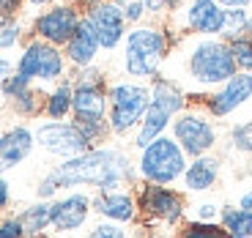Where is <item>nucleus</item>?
I'll use <instances>...</instances> for the list:
<instances>
[{
	"mask_svg": "<svg viewBox=\"0 0 252 238\" xmlns=\"http://www.w3.org/2000/svg\"><path fill=\"white\" fill-rule=\"evenodd\" d=\"M134 181V167L124 150L118 148H91L74 159H63L58 167H52L38 183L36 194L41 200H50L61 189H77V186H94L101 189H124Z\"/></svg>",
	"mask_w": 252,
	"mask_h": 238,
	"instance_id": "nucleus-1",
	"label": "nucleus"
},
{
	"mask_svg": "<svg viewBox=\"0 0 252 238\" xmlns=\"http://www.w3.org/2000/svg\"><path fill=\"white\" fill-rule=\"evenodd\" d=\"M71 123L82 132V137L91 145H96L99 140L107 137V88L99 71H85L80 80L71 85Z\"/></svg>",
	"mask_w": 252,
	"mask_h": 238,
	"instance_id": "nucleus-2",
	"label": "nucleus"
},
{
	"mask_svg": "<svg viewBox=\"0 0 252 238\" xmlns=\"http://www.w3.org/2000/svg\"><path fill=\"white\" fill-rule=\"evenodd\" d=\"M187 107V96L181 88H176V82L170 80H157L151 88V101H148V110H145L143 120L137 126V134H134V145L140 150L148 143H154L157 137H162L164 129L173 123L178 113H184Z\"/></svg>",
	"mask_w": 252,
	"mask_h": 238,
	"instance_id": "nucleus-3",
	"label": "nucleus"
},
{
	"mask_svg": "<svg viewBox=\"0 0 252 238\" xmlns=\"http://www.w3.org/2000/svg\"><path fill=\"white\" fill-rule=\"evenodd\" d=\"M187 153L181 150V145L173 137L162 134L154 143H148L140 150V162H137V173L145 183H162L170 186L187 170Z\"/></svg>",
	"mask_w": 252,
	"mask_h": 238,
	"instance_id": "nucleus-4",
	"label": "nucleus"
},
{
	"mask_svg": "<svg viewBox=\"0 0 252 238\" xmlns=\"http://www.w3.org/2000/svg\"><path fill=\"white\" fill-rule=\"evenodd\" d=\"M167 55V36L157 28H134L126 33V47H124V66L129 77L148 80L157 77Z\"/></svg>",
	"mask_w": 252,
	"mask_h": 238,
	"instance_id": "nucleus-5",
	"label": "nucleus"
},
{
	"mask_svg": "<svg viewBox=\"0 0 252 238\" xmlns=\"http://www.w3.org/2000/svg\"><path fill=\"white\" fill-rule=\"evenodd\" d=\"M148 101H151V88L148 85H140V82H115L107 88V126L110 132L124 137L140 126L145 110H148Z\"/></svg>",
	"mask_w": 252,
	"mask_h": 238,
	"instance_id": "nucleus-6",
	"label": "nucleus"
},
{
	"mask_svg": "<svg viewBox=\"0 0 252 238\" xmlns=\"http://www.w3.org/2000/svg\"><path fill=\"white\" fill-rule=\"evenodd\" d=\"M187 69H189V77L200 82V85H222L239 71L227 41H220V38H211V36L197 41L189 50Z\"/></svg>",
	"mask_w": 252,
	"mask_h": 238,
	"instance_id": "nucleus-7",
	"label": "nucleus"
},
{
	"mask_svg": "<svg viewBox=\"0 0 252 238\" xmlns=\"http://www.w3.org/2000/svg\"><path fill=\"white\" fill-rule=\"evenodd\" d=\"M137 211H143L148 219L162 225H178L187 211L184 194L162 183H145L137 192Z\"/></svg>",
	"mask_w": 252,
	"mask_h": 238,
	"instance_id": "nucleus-8",
	"label": "nucleus"
},
{
	"mask_svg": "<svg viewBox=\"0 0 252 238\" xmlns=\"http://www.w3.org/2000/svg\"><path fill=\"white\" fill-rule=\"evenodd\" d=\"M173 140L181 145L187 156L197 159L206 156L217 145V129L200 113H178L176 120H173Z\"/></svg>",
	"mask_w": 252,
	"mask_h": 238,
	"instance_id": "nucleus-9",
	"label": "nucleus"
},
{
	"mask_svg": "<svg viewBox=\"0 0 252 238\" xmlns=\"http://www.w3.org/2000/svg\"><path fill=\"white\" fill-rule=\"evenodd\" d=\"M17 74L25 77L28 82L41 80V82H55L63 77V55L55 44H47L41 38L31 41L17 63Z\"/></svg>",
	"mask_w": 252,
	"mask_h": 238,
	"instance_id": "nucleus-10",
	"label": "nucleus"
},
{
	"mask_svg": "<svg viewBox=\"0 0 252 238\" xmlns=\"http://www.w3.org/2000/svg\"><path fill=\"white\" fill-rule=\"evenodd\" d=\"M36 137V145L52 153V156H61V159H74L85 150H91L94 145L82 137V132L77 129L74 123H63V120H50V123H41L33 132Z\"/></svg>",
	"mask_w": 252,
	"mask_h": 238,
	"instance_id": "nucleus-11",
	"label": "nucleus"
},
{
	"mask_svg": "<svg viewBox=\"0 0 252 238\" xmlns=\"http://www.w3.org/2000/svg\"><path fill=\"white\" fill-rule=\"evenodd\" d=\"M80 19L82 17L74 6H55V8H50V11H44L36 22H33V33H36L41 41H47V44L66 47L69 38L74 36Z\"/></svg>",
	"mask_w": 252,
	"mask_h": 238,
	"instance_id": "nucleus-12",
	"label": "nucleus"
},
{
	"mask_svg": "<svg viewBox=\"0 0 252 238\" xmlns=\"http://www.w3.org/2000/svg\"><path fill=\"white\" fill-rule=\"evenodd\" d=\"M85 17L91 19L96 36H99L101 50H115L121 44V38L126 36L124 33L126 17H124V6H121L118 0H99Z\"/></svg>",
	"mask_w": 252,
	"mask_h": 238,
	"instance_id": "nucleus-13",
	"label": "nucleus"
},
{
	"mask_svg": "<svg viewBox=\"0 0 252 238\" xmlns=\"http://www.w3.org/2000/svg\"><path fill=\"white\" fill-rule=\"evenodd\" d=\"M91 211H94V203H91V194L85 192H69L66 197L52 203V230L61 233V236H69L77 233L80 227H85Z\"/></svg>",
	"mask_w": 252,
	"mask_h": 238,
	"instance_id": "nucleus-14",
	"label": "nucleus"
},
{
	"mask_svg": "<svg viewBox=\"0 0 252 238\" xmlns=\"http://www.w3.org/2000/svg\"><path fill=\"white\" fill-rule=\"evenodd\" d=\"M252 99V74L250 71H236L227 82H222V88L208 99V113L214 118H225V115L236 113L241 104Z\"/></svg>",
	"mask_w": 252,
	"mask_h": 238,
	"instance_id": "nucleus-15",
	"label": "nucleus"
},
{
	"mask_svg": "<svg viewBox=\"0 0 252 238\" xmlns=\"http://www.w3.org/2000/svg\"><path fill=\"white\" fill-rule=\"evenodd\" d=\"M91 203H94V211L107 222L126 225L137 219V197L126 189H101L91 197Z\"/></svg>",
	"mask_w": 252,
	"mask_h": 238,
	"instance_id": "nucleus-16",
	"label": "nucleus"
},
{
	"mask_svg": "<svg viewBox=\"0 0 252 238\" xmlns=\"http://www.w3.org/2000/svg\"><path fill=\"white\" fill-rule=\"evenodd\" d=\"M36 148V137L25 126H14L8 132L0 134V173L14 170L25 162Z\"/></svg>",
	"mask_w": 252,
	"mask_h": 238,
	"instance_id": "nucleus-17",
	"label": "nucleus"
},
{
	"mask_svg": "<svg viewBox=\"0 0 252 238\" xmlns=\"http://www.w3.org/2000/svg\"><path fill=\"white\" fill-rule=\"evenodd\" d=\"M99 50H101V44H99V36H96L94 25H91V19L82 17L77 30H74V36H71L69 44H66V58H69L74 66H80V69H88L91 63L96 60Z\"/></svg>",
	"mask_w": 252,
	"mask_h": 238,
	"instance_id": "nucleus-18",
	"label": "nucleus"
},
{
	"mask_svg": "<svg viewBox=\"0 0 252 238\" xmlns=\"http://www.w3.org/2000/svg\"><path fill=\"white\" fill-rule=\"evenodd\" d=\"M187 25L203 36H220L225 25V8L217 0H192L187 8Z\"/></svg>",
	"mask_w": 252,
	"mask_h": 238,
	"instance_id": "nucleus-19",
	"label": "nucleus"
},
{
	"mask_svg": "<svg viewBox=\"0 0 252 238\" xmlns=\"http://www.w3.org/2000/svg\"><path fill=\"white\" fill-rule=\"evenodd\" d=\"M220 159L214 156H197L192 159V162L187 164V170H184V189L187 192H208V189H214L217 178H220Z\"/></svg>",
	"mask_w": 252,
	"mask_h": 238,
	"instance_id": "nucleus-20",
	"label": "nucleus"
},
{
	"mask_svg": "<svg viewBox=\"0 0 252 238\" xmlns=\"http://www.w3.org/2000/svg\"><path fill=\"white\" fill-rule=\"evenodd\" d=\"M25 236H41L44 230H50L52 225V203L50 200H38L33 206H28L25 211L17 216Z\"/></svg>",
	"mask_w": 252,
	"mask_h": 238,
	"instance_id": "nucleus-21",
	"label": "nucleus"
},
{
	"mask_svg": "<svg viewBox=\"0 0 252 238\" xmlns=\"http://www.w3.org/2000/svg\"><path fill=\"white\" fill-rule=\"evenodd\" d=\"M220 225L225 227L227 238H252V211L227 206L220 213Z\"/></svg>",
	"mask_w": 252,
	"mask_h": 238,
	"instance_id": "nucleus-22",
	"label": "nucleus"
},
{
	"mask_svg": "<svg viewBox=\"0 0 252 238\" xmlns=\"http://www.w3.org/2000/svg\"><path fill=\"white\" fill-rule=\"evenodd\" d=\"M71 93H74V88H71L69 82H61V85L47 96L44 113L50 115L52 120H63L66 115L71 113Z\"/></svg>",
	"mask_w": 252,
	"mask_h": 238,
	"instance_id": "nucleus-23",
	"label": "nucleus"
},
{
	"mask_svg": "<svg viewBox=\"0 0 252 238\" xmlns=\"http://www.w3.org/2000/svg\"><path fill=\"white\" fill-rule=\"evenodd\" d=\"M247 22H250V14L247 8H225V25H222V33L225 41H233V38H241L247 30Z\"/></svg>",
	"mask_w": 252,
	"mask_h": 238,
	"instance_id": "nucleus-24",
	"label": "nucleus"
},
{
	"mask_svg": "<svg viewBox=\"0 0 252 238\" xmlns=\"http://www.w3.org/2000/svg\"><path fill=\"white\" fill-rule=\"evenodd\" d=\"M178 238H227L225 227L220 222H187L181 227V236Z\"/></svg>",
	"mask_w": 252,
	"mask_h": 238,
	"instance_id": "nucleus-25",
	"label": "nucleus"
},
{
	"mask_svg": "<svg viewBox=\"0 0 252 238\" xmlns=\"http://www.w3.org/2000/svg\"><path fill=\"white\" fill-rule=\"evenodd\" d=\"M230 47V55H233V63L239 71H250L252 74V41L247 36L241 38H233V41H227Z\"/></svg>",
	"mask_w": 252,
	"mask_h": 238,
	"instance_id": "nucleus-26",
	"label": "nucleus"
},
{
	"mask_svg": "<svg viewBox=\"0 0 252 238\" xmlns=\"http://www.w3.org/2000/svg\"><path fill=\"white\" fill-rule=\"evenodd\" d=\"M14 104H17V110L22 115H38L41 110H44V104H47V96H41L38 90L28 88L22 96H17V99H14Z\"/></svg>",
	"mask_w": 252,
	"mask_h": 238,
	"instance_id": "nucleus-27",
	"label": "nucleus"
},
{
	"mask_svg": "<svg viewBox=\"0 0 252 238\" xmlns=\"http://www.w3.org/2000/svg\"><path fill=\"white\" fill-rule=\"evenodd\" d=\"M230 143L241 153H252V118L230 129Z\"/></svg>",
	"mask_w": 252,
	"mask_h": 238,
	"instance_id": "nucleus-28",
	"label": "nucleus"
},
{
	"mask_svg": "<svg viewBox=\"0 0 252 238\" xmlns=\"http://www.w3.org/2000/svg\"><path fill=\"white\" fill-rule=\"evenodd\" d=\"M19 22L14 17H0V50H8L19 41Z\"/></svg>",
	"mask_w": 252,
	"mask_h": 238,
	"instance_id": "nucleus-29",
	"label": "nucleus"
},
{
	"mask_svg": "<svg viewBox=\"0 0 252 238\" xmlns=\"http://www.w3.org/2000/svg\"><path fill=\"white\" fill-rule=\"evenodd\" d=\"M85 238H126V230H124V225H118V222L104 219V222H99Z\"/></svg>",
	"mask_w": 252,
	"mask_h": 238,
	"instance_id": "nucleus-30",
	"label": "nucleus"
},
{
	"mask_svg": "<svg viewBox=\"0 0 252 238\" xmlns=\"http://www.w3.org/2000/svg\"><path fill=\"white\" fill-rule=\"evenodd\" d=\"M220 213L222 208L217 203H200V206H195V222H217Z\"/></svg>",
	"mask_w": 252,
	"mask_h": 238,
	"instance_id": "nucleus-31",
	"label": "nucleus"
},
{
	"mask_svg": "<svg viewBox=\"0 0 252 238\" xmlns=\"http://www.w3.org/2000/svg\"><path fill=\"white\" fill-rule=\"evenodd\" d=\"M0 238H25V230H22L17 216H8L0 222Z\"/></svg>",
	"mask_w": 252,
	"mask_h": 238,
	"instance_id": "nucleus-32",
	"label": "nucleus"
},
{
	"mask_svg": "<svg viewBox=\"0 0 252 238\" xmlns=\"http://www.w3.org/2000/svg\"><path fill=\"white\" fill-rule=\"evenodd\" d=\"M148 11L145 8V3L143 0H129L124 6V17H126V22H137V19H143V14Z\"/></svg>",
	"mask_w": 252,
	"mask_h": 238,
	"instance_id": "nucleus-33",
	"label": "nucleus"
},
{
	"mask_svg": "<svg viewBox=\"0 0 252 238\" xmlns=\"http://www.w3.org/2000/svg\"><path fill=\"white\" fill-rule=\"evenodd\" d=\"M25 0H0V17H14L17 11H22Z\"/></svg>",
	"mask_w": 252,
	"mask_h": 238,
	"instance_id": "nucleus-34",
	"label": "nucleus"
},
{
	"mask_svg": "<svg viewBox=\"0 0 252 238\" xmlns=\"http://www.w3.org/2000/svg\"><path fill=\"white\" fill-rule=\"evenodd\" d=\"M8 77H11V63H8L6 58H0V90H3V85L8 82Z\"/></svg>",
	"mask_w": 252,
	"mask_h": 238,
	"instance_id": "nucleus-35",
	"label": "nucleus"
},
{
	"mask_svg": "<svg viewBox=\"0 0 252 238\" xmlns=\"http://www.w3.org/2000/svg\"><path fill=\"white\" fill-rule=\"evenodd\" d=\"M8 197H11V192H8V181L0 178V211L8 206Z\"/></svg>",
	"mask_w": 252,
	"mask_h": 238,
	"instance_id": "nucleus-36",
	"label": "nucleus"
},
{
	"mask_svg": "<svg viewBox=\"0 0 252 238\" xmlns=\"http://www.w3.org/2000/svg\"><path fill=\"white\" fill-rule=\"evenodd\" d=\"M222 8H247L252 0H217Z\"/></svg>",
	"mask_w": 252,
	"mask_h": 238,
	"instance_id": "nucleus-37",
	"label": "nucleus"
},
{
	"mask_svg": "<svg viewBox=\"0 0 252 238\" xmlns=\"http://www.w3.org/2000/svg\"><path fill=\"white\" fill-rule=\"evenodd\" d=\"M239 208H244V211H252V186L247 189V192H241V197H239Z\"/></svg>",
	"mask_w": 252,
	"mask_h": 238,
	"instance_id": "nucleus-38",
	"label": "nucleus"
},
{
	"mask_svg": "<svg viewBox=\"0 0 252 238\" xmlns=\"http://www.w3.org/2000/svg\"><path fill=\"white\" fill-rule=\"evenodd\" d=\"M145 8H151V11H159V8L170 6V3H176V0H143Z\"/></svg>",
	"mask_w": 252,
	"mask_h": 238,
	"instance_id": "nucleus-39",
	"label": "nucleus"
},
{
	"mask_svg": "<svg viewBox=\"0 0 252 238\" xmlns=\"http://www.w3.org/2000/svg\"><path fill=\"white\" fill-rule=\"evenodd\" d=\"M244 36L252 41V17H250V22H247V30H244Z\"/></svg>",
	"mask_w": 252,
	"mask_h": 238,
	"instance_id": "nucleus-40",
	"label": "nucleus"
},
{
	"mask_svg": "<svg viewBox=\"0 0 252 238\" xmlns=\"http://www.w3.org/2000/svg\"><path fill=\"white\" fill-rule=\"evenodd\" d=\"M33 6H47V3H52V0H31Z\"/></svg>",
	"mask_w": 252,
	"mask_h": 238,
	"instance_id": "nucleus-41",
	"label": "nucleus"
},
{
	"mask_svg": "<svg viewBox=\"0 0 252 238\" xmlns=\"http://www.w3.org/2000/svg\"><path fill=\"white\" fill-rule=\"evenodd\" d=\"M25 238H47V236H44V233H41V236H25Z\"/></svg>",
	"mask_w": 252,
	"mask_h": 238,
	"instance_id": "nucleus-42",
	"label": "nucleus"
}]
</instances>
